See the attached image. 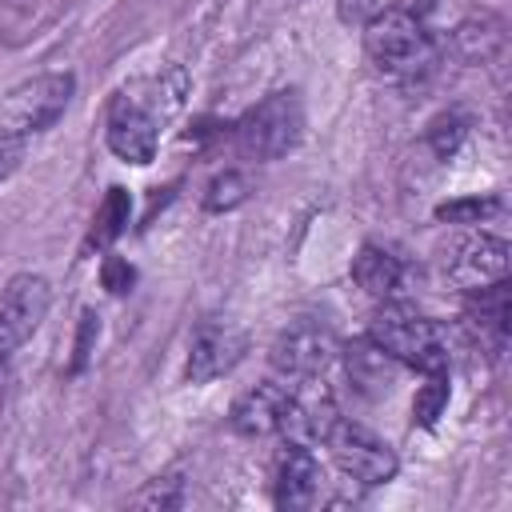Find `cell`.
<instances>
[{"label":"cell","mask_w":512,"mask_h":512,"mask_svg":"<svg viewBox=\"0 0 512 512\" xmlns=\"http://www.w3.org/2000/svg\"><path fill=\"white\" fill-rule=\"evenodd\" d=\"M368 340L392 356L396 364H408L416 372H440L448 368V344L436 320L420 316L408 304H384L376 308L372 324H368Z\"/></svg>","instance_id":"6da1fadb"},{"label":"cell","mask_w":512,"mask_h":512,"mask_svg":"<svg viewBox=\"0 0 512 512\" xmlns=\"http://www.w3.org/2000/svg\"><path fill=\"white\" fill-rule=\"evenodd\" d=\"M364 52L388 76H420L436 60V40H432V32L424 28L420 16H408V12H400L392 4V8H384L376 16H368Z\"/></svg>","instance_id":"7a4b0ae2"},{"label":"cell","mask_w":512,"mask_h":512,"mask_svg":"<svg viewBox=\"0 0 512 512\" xmlns=\"http://www.w3.org/2000/svg\"><path fill=\"white\" fill-rule=\"evenodd\" d=\"M304 136V104L296 88L268 92L236 120V152L244 160H280Z\"/></svg>","instance_id":"3957f363"},{"label":"cell","mask_w":512,"mask_h":512,"mask_svg":"<svg viewBox=\"0 0 512 512\" xmlns=\"http://www.w3.org/2000/svg\"><path fill=\"white\" fill-rule=\"evenodd\" d=\"M72 92H76L72 72H40L8 92V100L0 104V128L28 140L32 132H44L64 116Z\"/></svg>","instance_id":"277c9868"},{"label":"cell","mask_w":512,"mask_h":512,"mask_svg":"<svg viewBox=\"0 0 512 512\" xmlns=\"http://www.w3.org/2000/svg\"><path fill=\"white\" fill-rule=\"evenodd\" d=\"M328 448H332L336 468H340L348 480H356V484L376 488V484H388V480L400 472V460H396V452L388 448V440H380V436L368 432L364 424L340 420V424L332 428V436H328Z\"/></svg>","instance_id":"5b68a950"},{"label":"cell","mask_w":512,"mask_h":512,"mask_svg":"<svg viewBox=\"0 0 512 512\" xmlns=\"http://www.w3.org/2000/svg\"><path fill=\"white\" fill-rule=\"evenodd\" d=\"M340 344L336 336L324 328V324H312V320H300L292 328H284L276 340H272V368L284 376V380H316L332 360H336Z\"/></svg>","instance_id":"8992f818"},{"label":"cell","mask_w":512,"mask_h":512,"mask_svg":"<svg viewBox=\"0 0 512 512\" xmlns=\"http://www.w3.org/2000/svg\"><path fill=\"white\" fill-rule=\"evenodd\" d=\"M48 304H52V288L36 272H20L4 284V292H0V360L8 352H16L40 328Z\"/></svg>","instance_id":"52a82bcc"},{"label":"cell","mask_w":512,"mask_h":512,"mask_svg":"<svg viewBox=\"0 0 512 512\" xmlns=\"http://www.w3.org/2000/svg\"><path fill=\"white\" fill-rule=\"evenodd\" d=\"M248 352V336L236 324H200L192 344H188V364H184V380L188 384H208L224 372H232Z\"/></svg>","instance_id":"ba28073f"},{"label":"cell","mask_w":512,"mask_h":512,"mask_svg":"<svg viewBox=\"0 0 512 512\" xmlns=\"http://www.w3.org/2000/svg\"><path fill=\"white\" fill-rule=\"evenodd\" d=\"M340 424V408L328 388H308V392H288L284 416H280V436L284 444H328L332 428Z\"/></svg>","instance_id":"9c48e42d"},{"label":"cell","mask_w":512,"mask_h":512,"mask_svg":"<svg viewBox=\"0 0 512 512\" xmlns=\"http://www.w3.org/2000/svg\"><path fill=\"white\" fill-rule=\"evenodd\" d=\"M104 140H108V148H112L120 160H128V164H148V160L156 156L160 124H156L128 92H120V96L112 100V108H108V132H104Z\"/></svg>","instance_id":"30bf717a"},{"label":"cell","mask_w":512,"mask_h":512,"mask_svg":"<svg viewBox=\"0 0 512 512\" xmlns=\"http://www.w3.org/2000/svg\"><path fill=\"white\" fill-rule=\"evenodd\" d=\"M508 256H512L508 240H500L492 232H476V236L460 240L452 264H448V276L464 292H476V288H488V284L508 276Z\"/></svg>","instance_id":"8fae6325"},{"label":"cell","mask_w":512,"mask_h":512,"mask_svg":"<svg viewBox=\"0 0 512 512\" xmlns=\"http://www.w3.org/2000/svg\"><path fill=\"white\" fill-rule=\"evenodd\" d=\"M324 488V468L304 444H284L276 460V504L280 508H312Z\"/></svg>","instance_id":"7c38bea8"},{"label":"cell","mask_w":512,"mask_h":512,"mask_svg":"<svg viewBox=\"0 0 512 512\" xmlns=\"http://www.w3.org/2000/svg\"><path fill=\"white\" fill-rule=\"evenodd\" d=\"M284 404H288V388L284 384H256L244 396H236V404L228 412V424L240 436H272L280 428Z\"/></svg>","instance_id":"4fadbf2b"},{"label":"cell","mask_w":512,"mask_h":512,"mask_svg":"<svg viewBox=\"0 0 512 512\" xmlns=\"http://www.w3.org/2000/svg\"><path fill=\"white\" fill-rule=\"evenodd\" d=\"M128 96H132L156 124H168L172 116H180V108H184V100H188V72H184L180 64H168V68H160L156 76H148L144 84H136Z\"/></svg>","instance_id":"5bb4252c"},{"label":"cell","mask_w":512,"mask_h":512,"mask_svg":"<svg viewBox=\"0 0 512 512\" xmlns=\"http://www.w3.org/2000/svg\"><path fill=\"white\" fill-rule=\"evenodd\" d=\"M464 316H468L472 332L484 336V340L492 344V352H500L504 340H508V316H512L508 284L496 280V284H488V288H476L472 300H468V312H464Z\"/></svg>","instance_id":"9a60e30c"},{"label":"cell","mask_w":512,"mask_h":512,"mask_svg":"<svg viewBox=\"0 0 512 512\" xmlns=\"http://www.w3.org/2000/svg\"><path fill=\"white\" fill-rule=\"evenodd\" d=\"M352 280H356L368 296L388 300V296L400 288V280H404V264H400V256H392L388 248L364 244V248L352 256Z\"/></svg>","instance_id":"2e32d148"},{"label":"cell","mask_w":512,"mask_h":512,"mask_svg":"<svg viewBox=\"0 0 512 512\" xmlns=\"http://www.w3.org/2000/svg\"><path fill=\"white\" fill-rule=\"evenodd\" d=\"M504 48V24L500 16H472L452 32V52L464 64H488Z\"/></svg>","instance_id":"e0dca14e"},{"label":"cell","mask_w":512,"mask_h":512,"mask_svg":"<svg viewBox=\"0 0 512 512\" xmlns=\"http://www.w3.org/2000/svg\"><path fill=\"white\" fill-rule=\"evenodd\" d=\"M128 220H132V196L124 188H108L104 200H100V208H96V216H92V228H88L84 248L88 252L92 248H108L128 228Z\"/></svg>","instance_id":"ac0fdd59"},{"label":"cell","mask_w":512,"mask_h":512,"mask_svg":"<svg viewBox=\"0 0 512 512\" xmlns=\"http://www.w3.org/2000/svg\"><path fill=\"white\" fill-rule=\"evenodd\" d=\"M348 376H352L360 388L384 392V388L392 384V356H384L372 340L352 344V348H348Z\"/></svg>","instance_id":"d6986e66"},{"label":"cell","mask_w":512,"mask_h":512,"mask_svg":"<svg viewBox=\"0 0 512 512\" xmlns=\"http://www.w3.org/2000/svg\"><path fill=\"white\" fill-rule=\"evenodd\" d=\"M448 396H452V384H448V368L440 372H424V384L416 388V400H412V424L420 428H432L444 408H448Z\"/></svg>","instance_id":"ffe728a7"},{"label":"cell","mask_w":512,"mask_h":512,"mask_svg":"<svg viewBox=\"0 0 512 512\" xmlns=\"http://www.w3.org/2000/svg\"><path fill=\"white\" fill-rule=\"evenodd\" d=\"M248 200V180L244 172L228 168V172H216L204 188V212H232Z\"/></svg>","instance_id":"44dd1931"},{"label":"cell","mask_w":512,"mask_h":512,"mask_svg":"<svg viewBox=\"0 0 512 512\" xmlns=\"http://www.w3.org/2000/svg\"><path fill=\"white\" fill-rule=\"evenodd\" d=\"M180 504H184V480H180V472H164V476L148 480L132 496V508H148V512H172Z\"/></svg>","instance_id":"7402d4cb"},{"label":"cell","mask_w":512,"mask_h":512,"mask_svg":"<svg viewBox=\"0 0 512 512\" xmlns=\"http://www.w3.org/2000/svg\"><path fill=\"white\" fill-rule=\"evenodd\" d=\"M496 212H500V196H460L436 204V220L444 224H484Z\"/></svg>","instance_id":"603a6c76"},{"label":"cell","mask_w":512,"mask_h":512,"mask_svg":"<svg viewBox=\"0 0 512 512\" xmlns=\"http://www.w3.org/2000/svg\"><path fill=\"white\" fill-rule=\"evenodd\" d=\"M464 140H468V116H460V112H444L428 128V144H432V152L440 160H452Z\"/></svg>","instance_id":"cb8c5ba5"},{"label":"cell","mask_w":512,"mask_h":512,"mask_svg":"<svg viewBox=\"0 0 512 512\" xmlns=\"http://www.w3.org/2000/svg\"><path fill=\"white\" fill-rule=\"evenodd\" d=\"M96 336H100V316H96L92 308H84V312H80V332H76V356H72V364H68V372H72V376H76V372H84V364H88V356H92Z\"/></svg>","instance_id":"d4e9b609"},{"label":"cell","mask_w":512,"mask_h":512,"mask_svg":"<svg viewBox=\"0 0 512 512\" xmlns=\"http://www.w3.org/2000/svg\"><path fill=\"white\" fill-rule=\"evenodd\" d=\"M100 280H104V288H108L112 296H124V292H132V284H136V268H132L124 256H104Z\"/></svg>","instance_id":"484cf974"},{"label":"cell","mask_w":512,"mask_h":512,"mask_svg":"<svg viewBox=\"0 0 512 512\" xmlns=\"http://www.w3.org/2000/svg\"><path fill=\"white\" fill-rule=\"evenodd\" d=\"M24 160V136H12L0 128V180H8Z\"/></svg>","instance_id":"4316f807"},{"label":"cell","mask_w":512,"mask_h":512,"mask_svg":"<svg viewBox=\"0 0 512 512\" xmlns=\"http://www.w3.org/2000/svg\"><path fill=\"white\" fill-rule=\"evenodd\" d=\"M396 8L408 12V16H420V20H424V16L436 8V0H396Z\"/></svg>","instance_id":"83f0119b"},{"label":"cell","mask_w":512,"mask_h":512,"mask_svg":"<svg viewBox=\"0 0 512 512\" xmlns=\"http://www.w3.org/2000/svg\"><path fill=\"white\" fill-rule=\"evenodd\" d=\"M4 392H8V376H4V364H0V404H4Z\"/></svg>","instance_id":"f1b7e54d"}]
</instances>
